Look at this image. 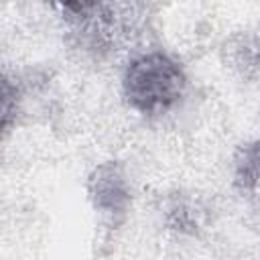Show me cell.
Masks as SVG:
<instances>
[{
    "instance_id": "obj_1",
    "label": "cell",
    "mask_w": 260,
    "mask_h": 260,
    "mask_svg": "<svg viewBox=\"0 0 260 260\" xmlns=\"http://www.w3.org/2000/svg\"><path fill=\"white\" fill-rule=\"evenodd\" d=\"M187 75L177 59L162 51L134 57L122 75V95L130 110L142 116H162L185 95Z\"/></svg>"
},
{
    "instance_id": "obj_2",
    "label": "cell",
    "mask_w": 260,
    "mask_h": 260,
    "mask_svg": "<svg viewBox=\"0 0 260 260\" xmlns=\"http://www.w3.org/2000/svg\"><path fill=\"white\" fill-rule=\"evenodd\" d=\"M87 193L93 209L110 221H118L128 213L130 185L120 165L112 160L98 165L87 179Z\"/></svg>"
},
{
    "instance_id": "obj_3",
    "label": "cell",
    "mask_w": 260,
    "mask_h": 260,
    "mask_svg": "<svg viewBox=\"0 0 260 260\" xmlns=\"http://www.w3.org/2000/svg\"><path fill=\"white\" fill-rule=\"evenodd\" d=\"M236 185L242 193H256L258 183V148L256 142L244 144L236 154V167H234Z\"/></svg>"
},
{
    "instance_id": "obj_4",
    "label": "cell",
    "mask_w": 260,
    "mask_h": 260,
    "mask_svg": "<svg viewBox=\"0 0 260 260\" xmlns=\"http://www.w3.org/2000/svg\"><path fill=\"white\" fill-rule=\"evenodd\" d=\"M18 112V89L12 79L0 73V136L14 124Z\"/></svg>"
}]
</instances>
